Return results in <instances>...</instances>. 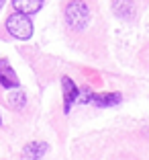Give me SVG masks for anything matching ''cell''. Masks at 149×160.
Returning <instances> with one entry per match:
<instances>
[{"label": "cell", "instance_id": "52a82bcc", "mask_svg": "<svg viewBox=\"0 0 149 160\" xmlns=\"http://www.w3.org/2000/svg\"><path fill=\"white\" fill-rule=\"evenodd\" d=\"M43 0H12V8L21 14H35L37 10H41Z\"/></svg>", "mask_w": 149, "mask_h": 160}, {"label": "cell", "instance_id": "5b68a950", "mask_svg": "<svg viewBox=\"0 0 149 160\" xmlns=\"http://www.w3.org/2000/svg\"><path fill=\"white\" fill-rule=\"evenodd\" d=\"M0 84L4 88H14L19 86V80H16V74L10 68V64L6 60H0Z\"/></svg>", "mask_w": 149, "mask_h": 160}, {"label": "cell", "instance_id": "8992f818", "mask_svg": "<svg viewBox=\"0 0 149 160\" xmlns=\"http://www.w3.org/2000/svg\"><path fill=\"white\" fill-rule=\"evenodd\" d=\"M112 10L117 17L125 21H131L135 17V4H133V0H112Z\"/></svg>", "mask_w": 149, "mask_h": 160}, {"label": "cell", "instance_id": "ba28073f", "mask_svg": "<svg viewBox=\"0 0 149 160\" xmlns=\"http://www.w3.org/2000/svg\"><path fill=\"white\" fill-rule=\"evenodd\" d=\"M123 101L121 92H100V94H94V101L92 103L96 107L104 109V107H112V105H119Z\"/></svg>", "mask_w": 149, "mask_h": 160}, {"label": "cell", "instance_id": "8fae6325", "mask_svg": "<svg viewBox=\"0 0 149 160\" xmlns=\"http://www.w3.org/2000/svg\"><path fill=\"white\" fill-rule=\"evenodd\" d=\"M2 6H4V0H0V8H2Z\"/></svg>", "mask_w": 149, "mask_h": 160}, {"label": "cell", "instance_id": "7c38bea8", "mask_svg": "<svg viewBox=\"0 0 149 160\" xmlns=\"http://www.w3.org/2000/svg\"><path fill=\"white\" fill-rule=\"evenodd\" d=\"M0 125H2V117H0Z\"/></svg>", "mask_w": 149, "mask_h": 160}, {"label": "cell", "instance_id": "277c9868", "mask_svg": "<svg viewBox=\"0 0 149 160\" xmlns=\"http://www.w3.org/2000/svg\"><path fill=\"white\" fill-rule=\"evenodd\" d=\"M47 142H31L23 148V160H41L47 154Z\"/></svg>", "mask_w": 149, "mask_h": 160}, {"label": "cell", "instance_id": "30bf717a", "mask_svg": "<svg viewBox=\"0 0 149 160\" xmlns=\"http://www.w3.org/2000/svg\"><path fill=\"white\" fill-rule=\"evenodd\" d=\"M94 94H96V92H92L88 86H84V88H80L78 101H80L82 105H88V103H92V101H94Z\"/></svg>", "mask_w": 149, "mask_h": 160}, {"label": "cell", "instance_id": "6da1fadb", "mask_svg": "<svg viewBox=\"0 0 149 160\" xmlns=\"http://www.w3.org/2000/svg\"><path fill=\"white\" fill-rule=\"evenodd\" d=\"M90 21V6L86 0H70L65 6V23L74 31H82Z\"/></svg>", "mask_w": 149, "mask_h": 160}, {"label": "cell", "instance_id": "3957f363", "mask_svg": "<svg viewBox=\"0 0 149 160\" xmlns=\"http://www.w3.org/2000/svg\"><path fill=\"white\" fill-rule=\"evenodd\" d=\"M61 86H63V111H65V113H70L74 101H78L80 88L74 84V80H72L70 76H63V78H61Z\"/></svg>", "mask_w": 149, "mask_h": 160}, {"label": "cell", "instance_id": "7a4b0ae2", "mask_svg": "<svg viewBox=\"0 0 149 160\" xmlns=\"http://www.w3.org/2000/svg\"><path fill=\"white\" fill-rule=\"evenodd\" d=\"M6 31H8L14 39L27 41V39H31V35H33V23H31V19H29L27 14L12 12L8 19H6Z\"/></svg>", "mask_w": 149, "mask_h": 160}, {"label": "cell", "instance_id": "9c48e42d", "mask_svg": "<svg viewBox=\"0 0 149 160\" xmlns=\"http://www.w3.org/2000/svg\"><path fill=\"white\" fill-rule=\"evenodd\" d=\"M8 103L12 105L14 109H23L25 103H27V97H25V92L21 88H16V90H12V92L8 94Z\"/></svg>", "mask_w": 149, "mask_h": 160}]
</instances>
